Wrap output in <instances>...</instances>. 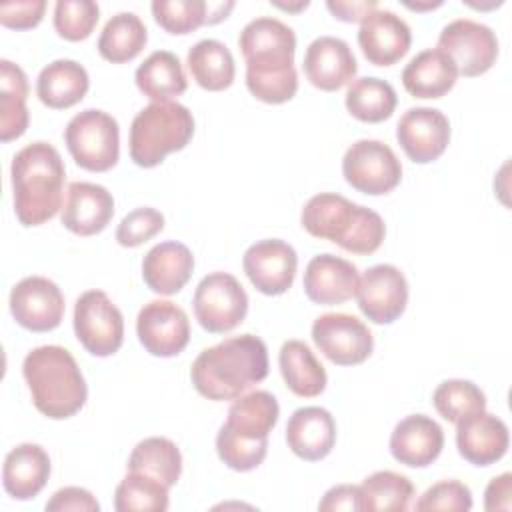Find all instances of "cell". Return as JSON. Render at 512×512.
I'll use <instances>...</instances> for the list:
<instances>
[{
    "label": "cell",
    "instance_id": "6da1fadb",
    "mask_svg": "<svg viewBox=\"0 0 512 512\" xmlns=\"http://www.w3.org/2000/svg\"><path fill=\"white\" fill-rule=\"evenodd\" d=\"M238 46L246 60V86L252 96L266 104H284L294 98L298 90L296 34L288 24L258 16L242 28Z\"/></svg>",
    "mask_w": 512,
    "mask_h": 512
},
{
    "label": "cell",
    "instance_id": "7a4b0ae2",
    "mask_svg": "<svg viewBox=\"0 0 512 512\" xmlns=\"http://www.w3.org/2000/svg\"><path fill=\"white\" fill-rule=\"evenodd\" d=\"M268 376V350L254 334L230 336L204 348L190 368L198 394L208 400H236Z\"/></svg>",
    "mask_w": 512,
    "mask_h": 512
},
{
    "label": "cell",
    "instance_id": "3957f363",
    "mask_svg": "<svg viewBox=\"0 0 512 512\" xmlns=\"http://www.w3.org/2000/svg\"><path fill=\"white\" fill-rule=\"evenodd\" d=\"M14 212L22 226H40L62 210L66 168L60 152L48 142L18 150L10 166Z\"/></svg>",
    "mask_w": 512,
    "mask_h": 512
},
{
    "label": "cell",
    "instance_id": "277c9868",
    "mask_svg": "<svg viewBox=\"0 0 512 512\" xmlns=\"http://www.w3.org/2000/svg\"><path fill=\"white\" fill-rule=\"evenodd\" d=\"M280 406L274 394L254 390L238 396L216 434L218 458L236 472L258 468L268 452V434L276 426Z\"/></svg>",
    "mask_w": 512,
    "mask_h": 512
},
{
    "label": "cell",
    "instance_id": "5b68a950",
    "mask_svg": "<svg viewBox=\"0 0 512 512\" xmlns=\"http://www.w3.org/2000/svg\"><path fill=\"white\" fill-rule=\"evenodd\" d=\"M22 374L36 410L52 420L70 418L86 404V380L76 358L62 346L46 344L30 350Z\"/></svg>",
    "mask_w": 512,
    "mask_h": 512
},
{
    "label": "cell",
    "instance_id": "8992f818",
    "mask_svg": "<svg viewBox=\"0 0 512 512\" xmlns=\"http://www.w3.org/2000/svg\"><path fill=\"white\" fill-rule=\"evenodd\" d=\"M300 222L308 234L330 240L352 254L376 252L386 236V224L378 212L334 192L312 196L302 208Z\"/></svg>",
    "mask_w": 512,
    "mask_h": 512
},
{
    "label": "cell",
    "instance_id": "52a82bcc",
    "mask_svg": "<svg viewBox=\"0 0 512 512\" xmlns=\"http://www.w3.org/2000/svg\"><path fill=\"white\" fill-rule=\"evenodd\" d=\"M194 134V116L180 102H152L130 126V158L142 168L158 166L166 154L182 150Z\"/></svg>",
    "mask_w": 512,
    "mask_h": 512
},
{
    "label": "cell",
    "instance_id": "ba28073f",
    "mask_svg": "<svg viewBox=\"0 0 512 512\" xmlns=\"http://www.w3.org/2000/svg\"><path fill=\"white\" fill-rule=\"evenodd\" d=\"M64 142L74 162L90 172H106L120 156V128L104 110L86 108L70 118Z\"/></svg>",
    "mask_w": 512,
    "mask_h": 512
},
{
    "label": "cell",
    "instance_id": "9c48e42d",
    "mask_svg": "<svg viewBox=\"0 0 512 512\" xmlns=\"http://www.w3.org/2000/svg\"><path fill=\"white\" fill-rule=\"evenodd\" d=\"M192 306L198 324L206 332L224 334L246 318L248 294L232 274L212 272L198 282Z\"/></svg>",
    "mask_w": 512,
    "mask_h": 512
},
{
    "label": "cell",
    "instance_id": "30bf717a",
    "mask_svg": "<svg viewBox=\"0 0 512 512\" xmlns=\"http://www.w3.org/2000/svg\"><path fill=\"white\" fill-rule=\"evenodd\" d=\"M74 332L94 356H112L124 342V318L102 290H86L74 304Z\"/></svg>",
    "mask_w": 512,
    "mask_h": 512
},
{
    "label": "cell",
    "instance_id": "8fae6325",
    "mask_svg": "<svg viewBox=\"0 0 512 512\" xmlns=\"http://www.w3.org/2000/svg\"><path fill=\"white\" fill-rule=\"evenodd\" d=\"M342 174L354 190L380 196L400 184L402 164L388 144L362 138L346 150L342 158Z\"/></svg>",
    "mask_w": 512,
    "mask_h": 512
},
{
    "label": "cell",
    "instance_id": "7c38bea8",
    "mask_svg": "<svg viewBox=\"0 0 512 512\" xmlns=\"http://www.w3.org/2000/svg\"><path fill=\"white\" fill-rule=\"evenodd\" d=\"M436 48L452 58L458 74L468 78L488 72L498 58V38L492 28L470 18L448 22L438 36Z\"/></svg>",
    "mask_w": 512,
    "mask_h": 512
},
{
    "label": "cell",
    "instance_id": "4fadbf2b",
    "mask_svg": "<svg viewBox=\"0 0 512 512\" xmlns=\"http://www.w3.org/2000/svg\"><path fill=\"white\" fill-rule=\"evenodd\" d=\"M312 340L316 348L338 366L362 364L374 348L368 326L346 312L320 314L312 324Z\"/></svg>",
    "mask_w": 512,
    "mask_h": 512
},
{
    "label": "cell",
    "instance_id": "5bb4252c",
    "mask_svg": "<svg viewBox=\"0 0 512 512\" xmlns=\"http://www.w3.org/2000/svg\"><path fill=\"white\" fill-rule=\"evenodd\" d=\"M140 344L152 356L170 358L180 354L190 340L188 314L170 300H150L136 318Z\"/></svg>",
    "mask_w": 512,
    "mask_h": 512
},
{
    "label": "cell",
    "instance_id": "9a60e30c",
    "mask_svg": "<svg viewBox=\"0 0 512 512\" xmlns=\"http://www.w3.org/2000/svg\"><path fill=\"white\" fill-rule=\"evenodd\" d=\"M354 296L370 322L390 324L406 310L408 282L394 264H376L362 274Z\"/></svg>",
    "mask_w": 512,
    "mask_h": 512
},
{
    "label": "cell",
    "instance_id": "2e32d148",
    "mask_svg": "<svg viewBox=\"0 0 512 512\" xmlns=\"http://www.w3.org/2000/svg\"><path fill=\"white\" fill-rule=\"evenodd\" d=\"M10 312L14 320L30 332H50L64 318V296L60 288L44 276H26L10 292Z\"/></svg>",
    "mask_w": 512,
    "mask_h": 512
},
{
    "label": "cell",
    "instance_id": "e0dca14e",
    "mask_svg": "<svg viewBox=\"0 0 512 512\" xmlns=\"http://www.w3.org/2000/svg\"><path fill=\"white\" fill-rule=\"evenodd\" d=\"M242 266L258 292L266 296H278L292 286L298 268V256L288 242L280 238H266L248 246L242 258Z\"/></svg>",
    "mask_w": 512,
    "mask_h": 512
},
{
    "label": "cell",
    "instance_id": "ac0fdd59",
    "mask_svg": "<svg viewBox=\"0 0 512 512\" xmlns=\"http://www.w3.org/2000/svg\"><path fill=\"white\" fill-rule=\"evenodd\" d=\"M396 140L412 162L428 164L444 154L450 142V122L438 108L416 106L400 116Z\"/></svg>",
    "mask_w": 512,
    "mask_h": 512
},
{
    "label": "cell",
    "instance_id": "d6986e66",
    "mask_svg": "<svg viewBox=\"0 0 512 512\" xmlns=\"http://www.w3.org/2000/svg\"><path fill=\"white\" fill-rule=\"evenodd\" d=\"M412 32L406 20L392 10L376 8L358 30V44L364 58L374 66H392L410 50Z\"/></svg>",
    "mask_w": 512,
    "mask_h": 512
},
{
    "label": "cell",
    "instance_id": "ffe728a7",
    "mask_svg": "<svg viewBox=\"0 0 512 512\" xmlns=\"http://www.w3.org/2000/svg\"><path fill=\"white\" fill-rule=\"evenodd\" d=\"M302 66L310 84L324 92L340 90L358 72L352 48L336 36H318L312 40L306 48Z\"/></svg>",
    "mask_w": 512,
    "mask_h": 512
},
{
    "label": "cell",
    "instance_id": "44dd1931",
    "mask_svg": "<svg viewBox=\"0 0 512 512\" xmlns=\"http://www.w3.org/2000/svg\"><path fill=\"white\" fill-rule=\"evenodd\" d=\"M358 280V268L350 260L324 252L306 264L302 286L314 304L334 306L356 294Z\"/></svg>",
    "mask_w": 512,
    "mask_h": 512
},
{
    "label": "cell",
    "instance_id": "7402d4cb",
    "mask_svg": "<svg viewBox=\"0 0 512 512\" xmlns=\"http://www.w3.org/2000/svg\"><path fill=\"white\" fill-rule=\"evenodd\" d=\"M114 216L112 194L94 182H70L62 204L60 220L64 228L78 236L102 232Z\"/></svg>",
    "mask_w": 512,
    "mask_h": 512
},
{
    "label": "cell",
    "instance_id": "603a6c76",
    "mask_svg": "<svg viewBox=\"0 0 512 512\" xmlns=\"http://www.w3.org/2000/svg\"><path fill=\"white\" fill-rule=\"evenodd\" d=\"M444 448L442 426L426 414L402 418L390 434V454L404 466L424 468L432 464Z\"/></svg>",
    "mask_w": 512,
    "mask_h": 512
},
{
    "label": "cell",
    "instance_id": "cb8c5ba5",
    "mask_svg": "<svg viewBox=\"0 0 512 512\" xmlns=\"http://www.w3.org/2000/svg\"><path fill=\"white\" fill-rule=\"evenodd\" d=\"M510 444L508 426L502 418L482 410L456 424V446L464 460L474 466L498 462Z\"/></svg>",
    "mask_w": 512,
    "mask_h": 512
},
{
    "label": "cell",
    "instance_id": "d4e9b609",
    "mask_svg": "<svg viewBox=\"0 0 512 512\" xmlns=\"http://www.w3.org/2000/svg\"><path fill=\"white\" fill-rule=\"evenodd\" d=\"M288 448L302 460L326 458L336 442V422L326 408L304 406L292 412L286 424Z\"/></svg>",
    "mask_w": 512,
    "mask_h": 512
},
{
    "label": "cell",
    "instance_id": "484cf974",
    "mask_svg": "<svg viewBox=\"0 0 512 512\" xmlns=\"http://www.w3.org/2000/svg\"><path fill=\"white\" fill-rule=\"evenodd\" d=\"M194 272V256L182 242L168 240L152 246L142 260V278L146 286L164 296L180 292Z\"/></svg>",
    "mask_w": 512,
    "mask_h": 512
},
{
    "label": "cell",
    "instance_id": "4316f807",
    "mask_svg": "<svg viewBox=\"0 0 512 512\" xmlns=\"http://www.w3.org/2000/svg\"><path fill=\"white\" fill-rule=\"evenodd\" d=\"M50 476V458L40 444L24 442L14 446L2 466L4 490L16 500H30L46 486Z\"/></svg>",
    "mask_w": 512,
    "mask_h": 512
},
{
    "label": "cell",
    "instance_id": "83f0119b",
    "mask_svg": "<svg viewBox=\"0 0 512 512\" xmlns=\"http://www.w3.org/2000/svg\"><path fill=\"white\" fill-rule=\"evenodd\" d=\"M456 78V64L440 48L418 52L402 70V84L414 98H442L454 88Z\"/></svg>",
    "mask_w": 512,
    "mask_h": 512
},
{
    "label": "cell",
    "instance_id": "f1b7e54d",
    "mask_svg": "<svg viewBox=\"0 0 512 512\" xmlns=\"http://www.w3.org/2000/svg\"><path fill=\"white\" fill-rule=\"evenodd\" d=\"M90 88L86 68L68 58L46 64L36 80V94L40 102L54 110H64L78 104Z\"/></svg>",
    "mask_w": 512,
    "mask_h": 512
},
{
    "label": "cell",
    "instance_id": "f546056e",
    "mask_svg": "<svg viewBox=\"0 0 512 512\" xmlns=\"http://www.w3.org/2000/svg\"><path fill=\"white\" fill-rule=\"evenodd\" d=\"M138 90L152 102H172L186 92L188 80L182 62L168 50H154L134 74Z\"/></svg>",
    "mask_w": 512,
    "mask_h": 512
},
{
    "label": "cell",
    "instance_id": "4dcf8cb0",
    "mask_svg": "<svg viewBox=\"0 0 512 512\" xmlns=\"http://www.w3.org/2000/svg\"><path fill=\"white\" fill-rule=\"evenodd\" d=\"M278 366L286 386L302 398H314L326 388V370L302 340H286L278 352Z\"/></svg>",
    "mask_w": 512,
    "mask_h": 512
},
{
    "label": "cell",
    "instance_id": "1f68e13d",
    "mask_svg": "<svg viewBox=\"0 0 512 512\" xmlns=\"http://www.w3.org/2000/svg\"><path fill=\"white\" fill-rule=\"evenodd\" d=\"M28 78L26 72L10 62L0 60V140L20 138L28 128Z\"/></svg>",
    "mask_w": 512,
    "mask_h": 512
},
{
    "label": "cell",
    "instance_id": "d6a6232c",
    "mask_svg": "<svg viewBox=\"0 0 512 512\" xmlns=\"http://www.w3.org/2000/svg\"><path fill=\"white\" fill-rule=\"evenodd\" d=\"M188 70L204 90L218 92L234 82L236 66L228 46L214 38H204L188 50Z\"/></svg>",
    "mask_w": 512,
    "mask_h": 512
},
{
    "label": "cell",
    "instance_id": "836d02e7",
    "mask_svg": "<svg viewBox=\"0 0 512 512\" xmlns=\"http://www.w3.org/2000/svg\"><path fill=\"white\" fill-rule=\"evenodd\" d=\"M148 42V30L138 14L118 12L108 18L98 38V52L112 64L134 60Z\"/></svg>",
    "mask_w": 512,
    "mask_h": 512
},
{
    "label": "cell",
    "instance_id": "e575fe53",
    "mask_svg": "<svg viewBox=\"0 0 512 512\" xmlns=\"http://www.w3.org/2000/svg\"><path fill=\"white\" fill-rule=\"evenodd\" d=\"M128 470L152 476L172 488L182 474V454L172 440L164 436H150L132 448L128 456Z\"/></svg>",
    "mask_w": 512,
    "mask_h": 512
},
{
    "label": "cell",
    "instance_id": "d590c367",
    "mask_svg": "<svg viewBox=\"0 0 512 512\" xmlns=\"http://www.w3.org/2000/svg\"><path fill=\"white\" fill-rule=\"evenodd\" d=\"M344 102L356 120L376 124L392 116L398 96L390 82L376 76H362L348 86Z\"/></svg>",
    "mask_w": 512,
    "mask_h": 512
},
{
    "label": "cell",
    "instance_id": "8d00e7d4",
    "mask_svg": "<svg viewBox=\"0 0 512 512\" xmlns=\"http://www.w3.org/2000/svg\"><path fill=\"white\" fill-rule=\"evenodd\" d=\"M360 488V510L368 512H404L414 496V486L408 476L378 470L364 478Z\"/></svg>",
    "mask_w": 512,
    "mask_h": 512
},
{
    "label": "cell",
    "instance_id": "74e56055",
    "mask_svg": "<svg viewBox=\"0 0 512 512\" xmlns=\"http://www.w3.org/2000/svg\"><path fill=\"white\" fill-rule=\"evenodd\" d=\"M118 512H164L168 510V486L142 472H130L114 492Z\"/></svg>",
    "mask_w": 512,
    "mask_h": 512
},
{
    "label": "cell",
    "instance_id": "f35d334b",
    "mask_svg": "<svg viewBox=\"0 0 512 512\" xmlns=\"http://www.w3.org/2000/svg\"><path fill=\"white\" fill-rule=\"evenodd\" d=\"M432 402L436 412L452 424L486 410L484 392L474 382L460 378L440 382L432 394Z\"/></svg>",
    "mask_w": 512,
    "mask_h": 512
},
{
    "label": "cell",
    "instance_id": "ab89813d",
    "mask_svg": "<svg viewBox=\"0 0 512 512\" xmlns=\"http://www.w3.org/2000/svg\"><path fill=\"white\" fill-rule=\"evenodd\" d=\"M100 18V8L94 0H58L54 4V28L56 32L78 42L92 34Z\"/></svg>",
    "mask_w": 512,
    "mask_h": 512
},
{
    "label": "cell",
    "instance_id": "60d3db41",
    "mask_svg": "<svg viewBox=\"0 0 512 512\" xmlns=\"http://www.w3.org/2000/svg\"><path fill=\"white\" fill-rule=\"evenodd\" d=\"M150 8L154 20L170 34H190L206 24L204 0H154Z\"/></svg>",
    "mask_w": 512,
    "mask_h": 512
},
{
    "label": "cell",
    "instance_id": "b9f144b4",
    "mask_svg": "<svg viewBox=\"0 0 512 512\" xmlns=\"http://www.w3.org/2000/svg\"><path fill=\"white\" fill-rule=\"evenodd\" d=\"M164 228V216L156 208L142 206L128 212L116 228V240L124 248H136Z\"/></svg>",
    "mask_w": 512,
    "mask_h": 512
},
{
    "label": "cell",
    "instance_id": "7bdbcfd3",
    "mask_svg": "<svg viewBox=\"0 0 512 512\" xmlns=\"http://www.w3.org/2000/svg\"><path fill=\"white\" fill-rule=\"evenodd\" d=\"M416 510H456L468 512L472 508V492L458 480H442L432 484L418 500Z\"/></svg>",
    "mask_w": 512,
    "mask_h": 512
},
{
    "label": "cell",
    "instance_id": "ee69618b",
    "mask_svg": "<svg viewBox=\"0 0 512 512\" xmlns=\"http://www.w3.org/2000/svg\"><path fill=\"white\" fill-rule=\"evenodd\" d=\"M46 10L44 0H24V2H8L0 6V22L6 28L28 30L40 24Z\"/></svg>",
    "mask_w": 512,
    "mask_h": 512
},
{
    "label": "cell",
    "instance_id": "f6af8a7d",
    "mask_svg": "<svg viewBox=\"0 0 512 512\" xmlns=\"http://www.w3.org/2000/svg\"><path fill=\"white\" fill-rule=\"evenodd\" d=\"M46 510L48 512H68V510L98 512L100 504L92 496V492H88L86 488L66 486V488H60L58 492L52 494V498L46 502Z\"/></svg>",
    "mask_w": 512,
    "mask_h": 512
},
{
    "label": "cell",
    "instance_id": "bcb514c9",
    "mask_svg": "<svg viewBox=\"0 0 512 512\" xmlns=\"http://www.w3.org/2000/svg\"><path fill=\"white\" fill-rule=\"evenodd\" d=\"M322 512H338V510H360V488L354 484H338L332 486L318 504Z\"/></svg>",
    "mask_w": 512,
    "mask_h": 512
},
{
    "label": "cell",
    "instance_id": "7dc6e473",
    "mask_svg": "<svg viewBox=\"0 0 512 512\" xmlns=\"http://www.w3.org/2000/svg\"><path fill=\"white\" fill-rule=\"evenodd\" d=\"M484 508L488 512L512 508V474L510 472H504L490 480L484 494Z\"/></svg>",
    "mask_w": 512,
    "mask_h": 512
},
{
    "label": "cell",
    "instance_id": "c3c4849f",
    "mask_svg": "<svg viewBox=\"0 0 512 512\" xmlns=\"http://www.w3.org/2000/svg\"><path fill=\"white\" fill-rule=\"evenodd\" d=\"M326 8L342 22H362L378 8L376 0H328Z\"/></svg>",
    "mask_w": 512,
    "mask_h": 512
},
{
    "label": "cell",
    "instance_id": "681fc988",
    "mask_svg": "<svg viewBox=\"0 0 512 512\" xmlns=\"http://www.w3.org/2000/svg\"><path fill=\"white\" fill-rule=\"evenodd\" d=\"M234 8V2H216V4H210L208 2V10H206V24H216L220 20L226 18V14Z\"/></svg>",
    "mask_w": 512,
    "mask_h": 512
},
{
    "label": "cell",
    "instance_id": "f907efd6",
    "mask_svg": "<svg viewBox=\"0 0 512 512\" xmlns=\"http://www.w3.org/2000/svg\"><path fill=\"white\" fill-rule=\"evenodd\" d=\"M274 6H278V8H282V10H288V12H298V10H304V8H308V0H298V2H278V0H274L272 2Z\"/></svg>",
    "mask_w": 512,
    "mask_h": 512
},
{
    "label": "cell",
    "instance_id": "816d5d0a",
    "mask_svg": "<svg viewBox=\"0 0 512 512\" xmlns=\"http://www.w3.org/2000/svg\"><path fill=\"white\" fill-rule=\"evenodd\" d=\"M442 2L440 0H436V2H424V4H418V2H408V0H404V6H408L410 10H430V8H436V6H440Z\"/></svg>",
    "mask_w": 512,
    "mask_h": 512
}]
</instances>
